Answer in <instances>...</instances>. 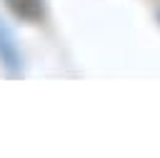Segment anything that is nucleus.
I'll return each mask as SVG.
<instances>
[{"mask_svg":"<svg viewBox=\"0 0 160 158\" xmlns=\"http://www.w3.org/2000/svg\"><path fill=\"white\" fill-rule=\"evenodd\" d=\"M0 63L12 75L20 73V50H18L15 40H12V33L2 25V20H0Z\"/></svg>","mask_w":160,"mask_h":158,"instance_id":"2","label":"nucleus"},{"mask_svg":"<svg viewBox=\"0 0 160 158\" xmlns=\"http://www.w3.org/2000/svg\"><path fill=\"white\" fill-rule=\"evenodd\" d=\"M8 10L25 20V23H40L45 18V0H5Z\"/></svg>","mask_w":160,"mask_h":158,"instance_id":"1","label":"nucleus"}]
</instances>
